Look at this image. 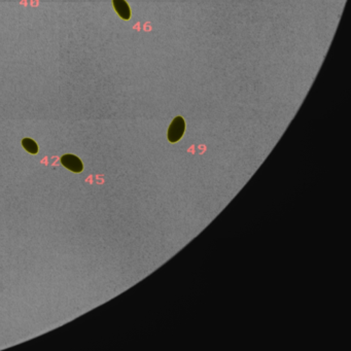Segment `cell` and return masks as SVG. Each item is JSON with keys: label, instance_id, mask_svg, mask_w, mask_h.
<instances>
[{"label": "cell", "instance_id": "cell-1", "mask_svg": "<svg viewBox=\"0 0 351 351\" xmlns=\"http://www.w3.org/2000/svg\"><path fill=\"white\" fill-rule=\"evenodd\" d=\"M185 130V122L182 116H176L168 129V140L172 143L181 140Z\"/></svg>", "mask_w": 351, "mask_h": 351}, {"label": "cell", "instance_id": "cell-2", "mask_svg": "<svg viewBox=\"0 0 351 351\" xmlns=\"http://www.w3.org/2000/svg\"><path fill=\"white\" fill-rule=\"evenodd\" d=\"M61 163L68 170L73 171V172H75V173L82 172L84 169V164H83L82 160H80L78 157H76L74 155H71V154L62 156Z\"/></svg>", "mask_w": 351, "mask_h": 351}, {"label": "cell", "instance_id": "cell-3", "mask_svg": "<svg viewBox=\"0 0 351 351\" xmlns=\"http://www.w3.org/2000/svg\"><path fill=\"white\" fill-rule=\"evenodd\" d=\"M113 7L115 12L122 18L123 20H129L131 18V10L125 0H112Z\"/></svg>", "mask_w": 351, "mask_h": 351}, {"label": "cell", "instance_id": "cell-4", "mask_svg": "<svg viewBox=\"0 0 351 351\" xmlns=\"http://www.w3.org/2000/svg\"><path fill=\"white\" fill-rule=\"evenodd\" d=\"M22 146L23 148L29 151L30 154L32 155H37L38 152V146L37 143L35 142L33 139H30V138H24L22 140Z\"/></svg>", "mask_w": 351, "mask_h": 351}]
</instances>
